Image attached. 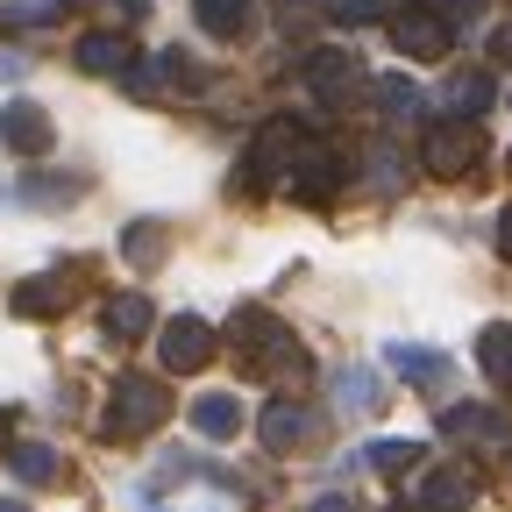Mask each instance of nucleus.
Here are the masks:
<instances>
[{
    "label": "nucleus",
    "instance_id": "obj_1",
    "mask_svg": "<svg viewBox=\"0 0 512 512\" xmlns=\"http://www.w3.org/2000/svg\"><path fill=\"white\" fill-rule=\"evenodd\" d=\"M228 349H235V363L242 370H264V377H306V356L292 349V335H285V320L271 313V306H235L228 313Z\"/></svg>",
    "mask_w": 512,
    "mask_h": 512
},
{
    "label": "nucleus",
    "instance_id": "obj_2",
    "mask_svg": "<svg viewBox=\"0 0 512 512\" xmlns=\"http://www.w3.org/2000/svg\"><path fill=\"white\" fill-rule=\"evenodd\" d=\"M171 420V392L157 377H121L114 392H107V413H100V434L107 441H143Z\"/></svg>",
    "mask_w": 512,
    "mask_h": 512
},
{
    "label": "nucleus",
    "instance_id": "obj_3",
    "mask_svg": "<svg viewBox=\"0 0 512 512\" xmlns=\"http://www.w3.org/2000/svg\"><path fill=\"white\" fill-rule=\"evenodd\" d=\"M441 434L463 441V448H477V456H491V463L512 456V413L505 406H484V399L477 406H448L441 413Z\"/></svg>",
    "mask_w": 512,
    "mask_h": 512
},
{
    "label": "nucleus",
    "instance_id": "obj_4",
    "mask_svg": "<svg viewBox=\"0 0 512 512\" xmlns=\"http://www.w3.org/2000/svg\"><path fill=\"white\" fill-rule=\"evenodd\" d=\"M157 356H164V370H178V377L207 370V363H214V328H207L200 313H171L164 328H157Z\"/></svg>",
    "mask_w": 512,
    "mask_h": 512
},
{
    "label": "nucleus",
    "instance_id": "obj_5",
    "mask_svg": "<svg viewBox=\"0 0 512 512\" xmlns=\"http://www.w3.org/2000/svg\"><path fill=\"white\" fill-rule=\"evenodd\" d=\"M477 157H484V143H477V128H470V121H434V128H427V143H420V164H427L434 178H470Z\"/></svg>",
    "mask_w": 512,
    "mask_h": 512
},
{
    "label": "nucleus",
    "instance_id": "obj_6",
    "mask_svg": "<svg viewBox=\"0 0 512 512\" xmlns=\"http://www.w3.org/2000/svg\"><path fill=\"white\" fill-rule=\"evenodd\" d=\"M342 185H349V171H342V157H335L328 143H299V157H292V200L328 207Z\"/></svg>",
    "mask_w": 512,
    "mask_h": 512
},
{
    "label": "nucleus",
    "instance_id": "obj_7",
    "mask_svg": "<svg viewBox=\"0 0 512 512\" xmlns=\"http://www.w3.org/2000/svg\"><path fill=\"white\" fill-rule=\"evenodd\" d=\"M392 43H399V57H448L456 50V22L441 8H406V15H392Z\"/></svg>",
    "mask_w": 512,
    "mask_h": 512
},
{
    "label": "nucleus",
    "instance_id": "obj_8",
    "mask_svg": "<svg viewBox=\"0 0 512 512\" xmlns=\"http://www.w3.org/2000/svg\"><path fill=\"white\" fill-rule=\"evenodd\" d=\"M292 157H299V128L278 114V121H264V128H256V143H249V185H271L278 171H292Z\"/></svg>",
    "mask_w": 512,
    "mask_h": 512
},
{
    "label": "nucleus",
    "instance_id": "obj_9",
    "mask_svg": "<svg viewBox=\"0 0 512 512\" xmlns=\"http://www.w3.org/2000/svg\"><path fill=\"white\" fill-rule=\"evenodd\" d=\"M0 143H8L15 157H43L57 143V121L36 100H8V107H0Z\"/></svg>",
    "mask_w": 512,
    "mask_h": 512
},
{
    "label": "nucleus",
    "instance_id": "obj_10",
    "mask_svg": "<svg viewBox=\"0 0 512 512\" xmlns=\"http://www.w3.org/2000/svg\"><path fill=\"white\" fill-rule=\"evenodd\" d=\"M256 434H264L271 456H292L299 441H313V434H320V413H313V406H299V399H271V406H264V420H256Z\"/></svg>",
    "mask_w": 512,
    "mask_h": 512
},
{
    "label": "nucleus",
    "instance_id": "obj_11",
    "mask_svg": "<svg viewBox=\"0 0 512 512\" xmlns=\"http://www.w3.org/2000/svg\"><path fill=\"white\" fill-rule=\"evenodd\" d=\"M384 363H392L406 384H420V392H448L456 384V363H448L441 349H413V342H392L384 349Z\"/></svg>",
    "mask_w": 512,
    "mask_h": 512
},
{
    "label": "nucleus",
    "instance_id": "obj_12",
    "mask_svg": "<svg viewBox=\"0 0 512 512\" xmlns=\"http://www.w3.org/2000/svg\"><path fill=\"white\" fill-rule=\"evenodd\" d=\"M299 72H306V86H313L320 100H328V107H335V100H349V93H356V79H363L349 50H306Z\"/></svg>",
    "mask_w": 512,
    "mask_h": 512
},
{
    "label": "nucleus",
    "instance_id": "obj_13",
    "mask_svg": "<svg viewBox=\"0 0 512 512\" xmlns=\"http://www.w3.org/2000/svg\"><path fill=\"white\" fill-rule=\"evenodd\" d=\"M72 306V285L64 278H22L15 292H8V313L15 320H50V313H64Z\"/></svg>",
    "mask_w": 512,
    "mask_h": 512
},
{
    "label": "nucleus",
    "instance_id": "obj_14",
    "mask_svg": "<svg viewBox=\"0 0 512 512\" xmlns=\"http://www.w3.org/2000/svg\"><path fill=\"white\" fill-rule=\"evenodd\" d=\"M164 256H171V228L164 221H128L121 228V264L128 271H157Z\"/></svg>",
    "mask_w": 512,
    "mask_h": 512
},
{
    "label": "nucleus",
    "instance_id": "obj_15",
    "mask_svg": "<svg viewBox=\"0 0 512 512\" xmlns=\"http://www.w3.org/2000/svg\"><path fill=\"white\" fill-rule=\"evenodd\" d=\"M192 22H200L214 43H235L256 22V0H192Z\"/></svg>",
    "mask_w": 512,
    "mask_h": 512
},
{
    "label": "nucleus",
    "instance_id": "obj_16",
    "mask_svg": "<svg viewBox=\"0 0 512 512\" xmlns=\"http://www.w3.org/2000/svg\"><path fill=\"white\" fill-rule=\"evenodd\" d=\"M79 64L100 72V79H121L128 64H136V50H128V36H114V29H86L79 36Z\"/></svg>",
    "mask_w": 512,
    "mask_h": 512
},
{
    "label": "nucleus",
    "instance_id": "obj_17",
    "mask_svg": "<svg viewBox=\"0 0 512 512\" xmlns=\"http://www.w3.org/2000/svg\"><path fill=\"white\" fill-rule=\"evenodd\" d=\"M192 427H200L207 441H235V434H242V399H235V392L192 399Z\"/></svg>",
    "mask_w": 512,
    "mask_h": 512
},
{
    "label": "nucleus",
    "instance_id": "obj_18",
    "mask_svg": "<svg viewBox=\"0 0 512 512\" xmlns=\"http://www.w3.org/2000/svg\"><path fill=\"white\" fill-rule=\"evenodd\" d=\"M100 328H107L114 342H136V335H150V299H143V292H114V299L100 306Z\"/></svg>",
    "mask_w": 512,
    "mask_h": 512
},
{
    "label": "nucleus",
    "instance_id": "obj_19",
    "mask_svg": "<svg viewBox=\"0 0 512 512\" xmlns=\"http://www.w3.org/2000/svg\"><path fill=\"white\" fill-rule=\"evenodd\" d=\"M8 470L22 477V484H64V456H57V448L50 441H22V448H8Z\"/></svg>",
    "mask_w": 512,
    "mask_h": 512
},
{
    "label": "nucleus",
    "instance_id": "obj_20",
    "mask_svg": "<svg viewBox=\"0 0 512 512\" xmlns=\"http://www.w3.org/2000/svg\"><path fill=\"white\" fill-rule=\"evenodd\" d=\"M470 498H477V484L463 470H427V484H420V505L427 512H463Z\"/></svg>",
    "mask_w": 512,
    "mask_h": 512
},
{
    "label": "nucleus",
    "instance_id": "obj_21",
    "mask_svg": "<svg viewBox=\"0 0 512 512\" xmlns=\"http://www.w3.org/2000/svg\"><path fill=\"white\" fill-rule=\"evenodd\" d=\"M363 456H370V470H377V477H413L427 448H420V441H399V434H384V441H370V448H363Z\"/></svg>",
    "mask_w": 512,
    "mask_h": 512
},
{
    "label": "nucleus",
    "instance_id": "obj_22",
    "mask_svg": "<svg viewBox=\"0 0 512 512\" xmlns=\"http://www.w3.org/2000/svg\"><path fill=\"white\" fill-rule=\"evenodd\" d=\"M477 370L491 384H512V328H505V320H491V328L477 335Z\"/></svg>",
    "mask_w": 512,
    "mask_h": 512
},
{
    "label": "nucleus",
    "instance_id": "obj_23",
    "mask_svg": "<svg viewBox=\"0 0 512 512\" xmlns=\"http://www.w3.org/2000/svg\"><path fill=\"white\" fill-rule=\"evenodd\" d=\"M370 100L384 107V121H413V114H420V86H413V79H399V72L370 79Z\"/></svg>",
    "mask_w": 512,
    "mask_h": 512
},
{
    "label": "nucleus",
    "instance_id": "obj_24",
    "mask_svg": "<svg viewBox=\"0 0 512 512\" xmlns=\"http://www.w3.org/2000/svg\"><path fill=\"white\" fill-rule=\"evenodd\" d=\"M22 200L29 207H72V200H86V178H22Z\"/></svg>",
    "mask_w": 512,
    "mask_h": 512
},
{
    "label": "nucleus",
    "instance_id": "obj_25",
    "mask_svg": "<svg viewBox=\"0 0 512 512\" xmlns=\"http://www.w3.org/2000/svg\"><path fill=\"white\" fill-rule=\"evenodd\" d=\"M335 392H342V406H356V413H377V406H384V399H377V377H370L363 363L335 370Z\"/></svg>",
    "mask_w": 512,
    "mask_h": 512
},
{
    "label": "nucleus",
    "instance_id": "obj_26",
    "mask_svg": "<svg viewBox=\"0 0 512 512\" xmlns=\"http://www.w3.org/2000/svg\"><path fill=\"white\" fill-rule=\"evenodd\" d=\"M448 107H456V114H484L491 107V79L484 72H463L456 86H448Z\"/></svg>",
    "mask_w": 512,
    "mask_h": 512
},
{
    "label": "nucleus",
    "instance_id": "obj_27",
    "mask_svg": "<svg viewBox=\"0 0 512 512\" xmlns=\"http://www.w3.org/2000/svg\"><path fill=\"white\" fill-rule=\"evenodd\" d=\"M328 15H335L342 29H363V22H392V8H384V0H328Z\"/></svg>",
    "mask_w": 512,
    "mask_h": 512
},
{
    "label": "nucleus",
    "instance_id": "obj_28",
    "mask_svg": "<svg viewBox=\"0 0 512 512\" xmlns=\"http://www.w3.org/2000/svg\"><path fill=\"white\" fill-rule=\"evenodd\" d=\"M370 171H377V178H370L377 192H392V185H399V150H392V143H377V150H370Z\"/></svg>",
    "mask_w": 512,
    "mask_h": 512
},
{
    "label": "nucleus",
    "instance_id": "obj_29",
    "mask_svg": "<svg viewBox=\"0 0 512 512\" xmlns=\"http://www.w3.org/2000/svg\"><path fill=\"white\" fill-rule=\"evenodd\" d=\"M434 8H441L448 22H463V29H470V22H477V15L491 8V0H434Z\"/></svg>",
    "mask_w": 512,
    "mask_h": 512
},
{
    "label": "nucleus",
    "instance_id": "obj_30",
    "mask_svg": "<svg viewBox=\"0 0 512 512\" xmlns=\"http://www.w3.org/2000/svg\"><path fill=\"white\" fill-rule=\"evenodd\" d=\"M72 8H121L128 22H136V15H150V0H72Z\"/></svg>",
    "mask_w": 512,
    "mask_h": 512
},
{
    "label": "nucleus",
    "instance_id": "obj_31",
    "mask_svg": "<svg viewBox=\"0 0 512 512\" xmlns=\"http://www.w3.org/2000/svg\"><path fill=\"white\" fill-rule=\"evenodd\" d=\"M299 512H356V498H349V491H328V498H313V505H299Z\"/></svg>",
    "mask_w": 512,
    "mask_h": 512
},
{
    "label": "nucleus",
    "instance_id": "obj_32",
    "mask_svg": "<svg viewBox=\"0 0 512 512\" xmlns=\"http://www.w3.org/2000/svg\"><path fill=\"white\" fill-rule=\"evenodd\" d=\"M498 249L512 256V207H505V221H498Z\"/></svg>",
    "mask_w": 512,
    "mask_h": 512
},
{
    "label": "nucleus",
    "instance_id": "obj_33",
    "mask_svg": "<svg viewBox=\"0 0 512 512\" xmlns=\"http://www.w3.org/2000/svg\"><path fill=\"white\" fill-rule=\"evenodd\" d=\"M498 57H505V64H512V29H505V36H498Z\"/></svg>",
    "mask_w": 512,
    "mask_h": 512
},
{
    "label": "nucleus",
    "instance_id": "obj_34",
    "mask_svg": "<svg viewBox=\"0 0 512 512\" xmlns=\"http://www.w3.org/2000/svg\"><path fill=\"white\" fill-rule=\"evenodd\" d=\"M8 427H15V406H0V434H8Z\"/></svg>",
    "mask_w": 512,
    "mask_h": 512
},
{
    "label": "nucleus",
    "instance_id": "obj_35",
    "mask_svg": "<svg viewBox=\"0 0 512 512\" xmlns=\"http://www.w3.org/2000/svg\"><path fill=\"white\" fill-rule=\"evenodd\" d=\"M0 512H29V505H22V498H0Z\"/></svg>",
    "mask_w": 512,
    "mask_h": 512
},
{
    "label": "nucleus",
    "instance_id": "obj_36",
    "mask_svg": "<svg viewBox=\"0 0 512 512\" xmlns=\"http://www.w3.org/2000/svg\"><path fill=\"white\" fill-rule=\"evenodd\" d=\"M399 512H406V505H399ZM413 512H427V505H413Z\"/></svg>",
    "mask_w": 512,
    "mask_h": 512
}]
</instances>
